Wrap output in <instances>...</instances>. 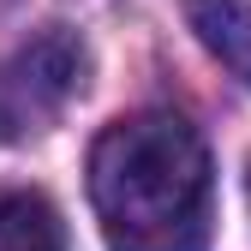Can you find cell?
Instances as JSON below:
<instances>
[{
    "mask_svg": "<svg viewBox=\"0 0 251 251\" xmlns=\"http://www.w3.org/2000/svg\"><path fill=\"white\" fill-rule=\"evenodd\" d=\"M0 251H66V227L42 192H0Z\"/></svg>",
    "mask_w": 251,
    "mask_h": 251,
    "instance_id": "obj_4",
    "label": "cell"
},
{
    "mask_svg": "<svg viewBox=\"0 0 251 251\" xmlns=\"http://www.w3.org/2000/svg\"><path fill=\"white\" fill-rule=\"evenodd\" d=\"M90 203L108 251L209 245V150L179 114L114 120L90 150Z\"/></svg>",
    "mask_w": 251,
    "mask_h": 251,
    "instance_id": "obj_1",
    "label": "cell"
},
{
    "mask_svg": "<svg viewBox=\"0 0 251 251\" xmlns=\"http://www.w3.org/2000/svg\"><path fill=\"white\" fill-rule=\"evenodd\" d=\"M185 12H192L198 42L251 90V0H192Z\"/></svg>",
    "mask_w": 251,
    "mask_h": 251,
    "instance_id": "obj_3",
    "label": "cell"
},
{
    "mask_svg": "<svg viewBox=\"0 0 251 251\" xmlns=\"http://www.w3.org/2000/svg\"><path fill=\"white\" fill-rule=\"evenodd\" d=\"M78 90H84V42L66 30H42L0 78V126H12V132L36 126L60 114Z\"/></svg>",
    "mask_w": 251,
    "mask_h": 251,
    "instance_id": "obj_2",
    "label": "cell"
},
{
    "mask_svg": "<svg viewBox=\"0 0 251 251\" xmlns=\"http://www.w3.org/2000/svg\"><path fill=\"white\" fill-rule=\"evenodd\" d=\"M245 192H251V174H245Z\"/></svg>",
    "mask_w": 251,
    "mask_h": 251,
    "instance_id": "obj_5",
    "label": "cell"
}]
</instances>
